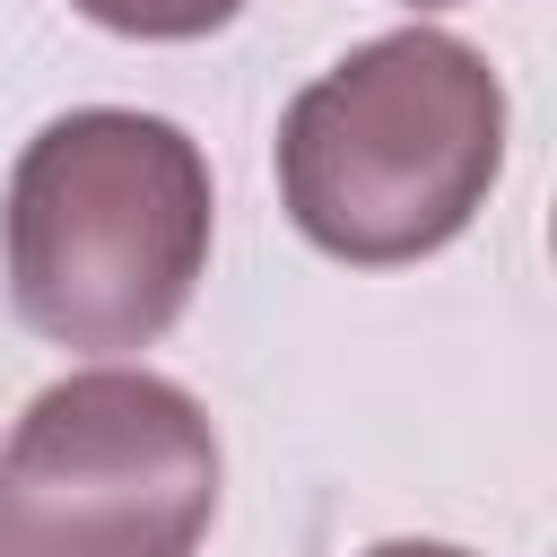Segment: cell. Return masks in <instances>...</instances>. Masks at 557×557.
<instances>
[{
  "instance_id": "cell-3",
  "label": "cell",
  "mask_w": 557,
  "mask_h": 557,
  "mask_svg": "<svg viewBox=\"0 0 557 557\" xmlns=\"http://www.w3.org/2000/svg\"><path fill=\"white\" fill-rule=\"evenodd\" d=\"M209 513L218 435L165 374H70L0 444V557H191Z\"/></svg>"
},
{
  "instance_id": "cell-2",
  "label": "cell",
  "mask_w": 557,
  "mask_h": 557,
  "mask_svg": "<svg viewBox=\"0 0 557 557\" xmlns=\"http://www.w3.org/2000/svg\"><path fill=\"white\" fill-rule=\"evenodd\" d=\"M505 165V87L496 70L435 35L357 44L322 70L278 122V191L305 244L357 270L444 252Z\"/></svg>"
},
{
  "instance_id": "cell-6",
  "label": "cell",
  "mask_w": 557,
  "mask_h": 557,
  "mask_svg": "<svg viewBox=\"0 0 557 557\" xmlns=\"http://www.w3.org/2000/svg\"><path fill=\"white\" fill-rule=\"evenodd\" d=\"M409 9H453V0H409Z\"/></svg>"
},
{
  "instance_id": "cell-5",
  "label": "cell",
  "mask_w": 557,
  "mask_h": 557,
  "mask_svg": "<svg viewBox=\"0 0 557 557\" xmlns=\"http://www.w3.org/2000/svg\"><path fill=\"white\" fill-rule=\"evenodd\" d=\"M366 557H470V548H444V540H383V548H366Z\"/></svg>"
},
{
  "instance_id": "cell-1",
  "label": "cell",
  "mask_w": 557,
  "mask_h": 557,
  "mask_svg": "<svg viewBox=\"0 0 557 557\" xmlns=\"http://www.w3.org/2000/svg\"><path fill=\"white\" fill-rule=\"evenodd\" d=\"M17 322L52 348L122 357L183 322L209 261L200 148L122 104L61 113L26 139L0 209Z\"/></svg>"
},
{
  "instance_id": "cell-4",
  "label": "cell",
  "mask_w": 557,
  "mask_h": 557,
  "mask_svg": "<svg viewBox=\"0 0 557 557\" xmlns=\"http://www.w3.org/2000/svg\"><path fill=\"white\" fill-rule=\"evenodd\" d=\"M70 9L113 35H139V44H191V35H218L244 0H70Z\"/></svg>"
}]
</instances>
